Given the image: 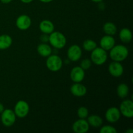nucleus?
I'll list each match as a JSON object with an SVG mask.
<instances>
[{
	"mask_svg": "<svg viewBox=\"0 0 133 133\" xmlns=\"http://www.w3.org/2000/svg\"><path fill=\"white\" fill-rule=\"evenodd\" d=\"M109 56L113 61L122 62L128 57L129 49L122 44L116 45L109 51Z\"/></svg>",
	"mask_w": 133,
	"mask_h": 133,
	"instance_id": "obj_1",
	"label": "nucleus"
},
{
	"mask_svg": "<svg viewBox=\"0 0 133 133\" xmlns=\"http://www.w3.org/2000/svg\"><path fill=\"white\" fill-rule=\"evenodd\" d=\"M49 42L55 49H61L65 47L67 40L63 33L54 31L49 35Z\"/></svg>",
	"mask_w": 133,
	"mask_h": 133,
	"instance_id": "obj_2",
	"label": "nucleus"
},
{
	"mask_svg": "<svg viewBox=\"0 0 133 133\" xmlns=\"http://www.w3.org/2000/svg\"><path fill=\"white\" fill-rule=\"evenodd\" d=\"M108 58L107 51L100 47H97L91 51L90 60L92 63L97 66H101L107 62Z\"/></svg>",
	"mask_w": 133,
	"mask_h": 133,
	"instance_id": "obj_3",
	"label": "nucleus"
},
{
	"mask_svg": "<svg viewBox=\"0 0 133 133\" xmlns=\"http://www.w3.org/2000/svg\"><path fill=\"white\" fill-rule=\"evenodd\" d=\"M45 64L48 70H50L51 71L57 72L62 68L63 61L58 55L52 53L51 55L47 57Z\"/></svg>",
	"mask_w": 133,
	"mask_h": 133,
	"instance_id": "obj_4",
	"label": "nucleus"
},
{
	"mask_svg": "<svg viewBox=\"0 0 133 133\" xmlns=\"http://www.w3.org/2000/svg\"><path fill=\"white\" fill-rule=\"evenodd\" d=\"M16 116L14 110L10 109H4L1 114V122L5 127H11L15 123Z\"/></svg>",
	"mask_w": 133,
	"mask_h": 133,
	"instance_id": "obj_5",
	"label": "nucleus"
},
{
	"mask_svg": "<svg viewBox=\"0 0 133 133\" xmlns=\"http://www.w3.org/2000/svg\"><path fill=\"white\" fill-rule=\"evenodd\" d=\"M29 105L24 100H19L14 106V112L16 117L19 118H24L29 112Z\"/></svg>",
	"mask_w": 133,
	"mask_h": 133,
	"instance_id": "obj_6",
	"label": "nucleus"
},
{
	"mask_svg": "<svg viewBox=\"0 0 133 133\" xmlns=\"http://www.w3.org/2000/svg\"><path fill=\"white\" fill-rule=\"evenodd\" d=\"M119 111L121 115L127 118L133 117V102L131 99H125L119 105Z\"/></svg>",
	"mask_w": 133,
	"mask_h": 133,
	"instance_id": "obj_7",
	"label": "nucleus"
},
{
	"mask_svg": "<svg viewBox=\"0 0 133 133\" xmlns=\"http://www.w3.org/2000/svg\"><path fill=\"white\" fill-rule=\"evenodd\" d=\"M83 51L79 45L74 44L68 49L67 57L71 62H77L79 61L82 57Z\"/></svg>",
	"mask_w": 133,
	"mask_h": 133,
	"instance_id": "obj_8",
	"label": "nucleus"
},
{
	"mask_svg": "<svg viewBox=\"0 0 133 133\" xmlns=\"http://www.w3.org/2000/svg\"><path fill=\"white\" fill-rule=\"evenodd\" d=\"M105 117L106 120L110 123H116L121 118V113L119 109L116 107H110L107 110Z\"/></svg>",
	"mask_w": 133,
	"mask_h": 133,
	"instance_id": "obj_9",
	"label": "nucleus"
},
{
	"mask_svg": "<svg viewBox=\"0 0 133 133\" xmlns=\"http://www.w3.org/2000/svg\"><path fill=\"white\" fill-rule=\"evenodd\" d=\"M109 72L112 77L116 78L120 77L123 74L124 68L121 62L112 61L109 65Z\"/></svg>",
	"mask_w": 133,
	"mask_h": 133,
	"instance_id": "obj_10",
	"label": "nucleus"
},
{
	"mask_svg": "<svg viewBox=\"0 0 133 133\" xmlns=\"http://www.w3.org/2000/svg\"><path fill=\"white\" fill-rule=\"evenodd\" d=\"M32 21L31 18L26 14L19 16L16 20V25L17 28L21 31H26L31 25Z\"/></svg>",
	"mask_w": 133,
	"mask_h": 133,
	"instance_id": "obj_11",
	"label": "nucleus"
},
{
	"mask_svg": "<svg viewBox=\"0 0 133 133\" xmlns=\"http://www.w3.org/2000/svg\"><path fill=\"white\" fill-rule=\"evenodd\" d=\"M90 125L86 119H80L75 121L72 125V130L75 133H87L89 131Z\"/></svg>",
	"mask_w": 133,
	"mask_h": 133,
	"instance_id": "obj_12",
	"label": "nucleus"
},
{
	"mask_svg": "<svg viewBox=\"0 0 133 133\" xmlns=\"http://www.w3.org/2000/svg\"><path fill=\"white\" fill-rule=\"evenodd\" d=\"M85 77V70L81 66L73 68L70 71V79L74 83H81Z\"/></svg>",
	"mask_w": 133,
	"mask_h": 133,
	"instance_id": "obj_13",
	"label": "nucleus"
},
{
	"mask_svg": "<svg viewBox=\"0 0 133 133\" xmlns=\"http://www.w3.org/2000/svg\"><path fill=\"white\" fill-rule=\"evenodd\" d=\"M116 41L113 36L110 35H105L101 38L99 41L100 48L104 50L109 51L115 45Z\"/></svg>",
	"mask_w": 133,
	"mask_h": 133,
	"instance_id": "obj_14",
	"label": "nucleus"
},
{
	"mask_svg": "<svg viewBox=\"0 0 133 133\" xmlns=\"http://www.w3.org/2000/svg\"><path fill=\"white\" fill-rule=\"evenodd\" d=\"M71 94L75 97H83L87 94V88L81 83H74L70 87Z\"/></svg>",
	"mask_w": 133,
	"mask_h": 133,
	"instance_id": "obj_15",
	"label": "nucleus"
},
{
	"mask_svg": "<svg viewBox=\"0 0 133 133\" xmlns=\"http://www.w3.org/2000/svg\"><path fill=\"white\" fill-rule=\"evenodd\" d=\"M39 29L42 33L49 35L55 31V25L49 19H44L39 24Z\"/></svg>",
	"mask_w": 133,
	"mask_h": 133,
	"instance_id": "obj_16",
	"label": "nucleus"
},
{
	"mask_svg": "<svg viewBox=\"0 0 133 133\" xmlns=\"http://www.w3.org/2000/svg\"><path fill=\"white\" fill-rule=\"evenodd\" d=\"M38 53L42 57H48L52 54L51 47L47 43H41L37 46Z\"/></svg>",
	"mask_w": 133,
	"mask_h": 133,
	"instance_id": "obj_17",
	"label": "nucleus"
},
{
	"mask_svg": "<svg viewBox=\"0 0 133 133\" xmlns=\"http://www.w3.org/2000/svg\"><path fill=\"white\" fill-rule=\"evenodd\" d=\"M87 122L90 126L94 128H99L103 123L102 118L98 115L93 114L87 117Z\"/></svg>",
	"mask_w": 133,
	"mask_h": 133,
	"instance_id": "obj_18",
	"label": "nucleus"
},
{
	"mask_svg": "<svg viewBox=\"0 0 133 133\" xmlns=\"http://www.w3.org/2000/svg\"><path fill=\"white\" fill-rule=\"evenodd\" d=\"M119 38L123 43L128 44L132 40V33L129 28H123L119 31Z\"/></svg>",
	"mask_w": 133,
	"mask_h": 133,
	"instance_id": "obj_19",
	"label": "nucleus"
},
{
	"mask_svg": "<svg viewBox=\"0 0 133 133\" xmlns=\"http://www.w3.org/2000/svg\"><path fill=\"white\" fill-rule=\"evenodd\" d=\"M12 44V38L9 35L3 34L0 35V50H5Z\"/></svg>",
	"mask_w": 133,
	"mask_h": 133,
	"instance_id": "obj_20",
	"label": "nucleus"
},
{
	"mask_svg": "<svg viewBox=\"0 0 133 133\" xmlns=\"http://www.w3.org/2000/svg\"><path fill=\"white\" fill-rule=\"evenodd\" d=\"M117 95L121 99H125L128 96L129 93V88L125 83H121L117 87Z\"/></svg>",
	"mask_w": 133,
	"mask_h": 133,
	"instance_id": "obj_21",
	"label": "nucleus"
},
{
	"mask_svg": "<svg viewBox=\"0 0 133 133\" xmlns=\"http://www.w3.org/2000/svg\"><path fill=\"white\" fill-rule=\"evenodd\" d=\"M104 32L107 35L114 36L117 32V27L112 22H106L103 27Z\"/></svg>",
	"mask_w": 133,
	"mask_h": 133,
	"instance_id": "obj_22",
	"label": "nucleus"
},
{
	"mask_svg": "<svg viewBox=\"0 0 133 133\" xmlns=\"http://www.w3.org/2000/svg\"><path fill=\"white\" fill-rule=\"evenodd\" d=\"M97 43L93 40L91 39H87L83 42V48L86 51L91 52L94 50L96 48H97Z\"/></svg>",
	"mask_w": 133,
	"mask_h": 133,
	"instance_id": "obj_23",
	"label": "nucleus"
},
{
	"mask_svg": "<svg viewBox=\"0 0 133 133\" xmlns=\"http://www.w3.org/2000/svg\"><path fill=\"white\" fill-rule=\"evenodd\" d=\"M88 109L85 107H80L77 110V116L80 119H87V117L88 116Z\"/></svg>",
	"mask_w": 133,
	"mask_h": 133,
	"instance_id": "obj_24",
	"label": "nucleus"
},
{
	"mask_svg": "<svg viewBox=\"0 0 133 133\" xmlns=\"http://www.w3.org/2000/svg\"><path fill=\"white\" fill-rule=\"evenodd\" d=\"M100 133H117V130L113 126L110 125L101 126L99 130Z\"/></svg>",
	"mask_w": 133,
	"mask_h": 133,
	"instance_id": "obj_25",
	"label": "nucleus"
},
{
	"mask_svg": "<svg viewBox=\"0 0 133 133\" xmlns=\"http://www.w3.org/2000/svg\"><path fill=\"white\" fill-rule=\"evenodd\" d=\"M92 61L89 58H84L82 60L80 63V66L84 70H87L92 66Z\"/></svg>",
	"mask_w": 133,
	"mask_h": 133,
	"instance_id": "obj_26",
	"label": "nucleus"
},
{
	"mask_svg": "<svg viewBox=\"0 0 133 133\" xmlns=\"http://www.w3.org/2000/svg\"><path fill=\"white\" fill-rule=\"evenodd\" d=\"M40 40L42 43H48L49 42V35L48 34L43 33L40 36Z\"/></svg>",
	"mask_w": 133,
	"mask_h": 133,
	"instance_id": "obj_27",
	"label": "nucleus"
},
{
	"mask_svg": "<svg viewBox=\"0 0 133 133\" xmlns=\"http://www.w3.org/2000/svg\"><path fill=\"white\" fill-rule=\"evenodd\" d=\"M12 1V0H0V1L3 4H9Z\"/></svg>",
	"mask_w": 133,
	"mask_h": 133,
	"instance_id": "obj_28",
	"label": "nucleus"
},
{
	"mask_svg": "<svg viewBox=\"0 0 133 133\" xmlns=\"http://www.w3.org/2000/svg\"><path fill=\"white\" fill-rule=\"evenodd\" d=\"M22 3L25 4H28V3H31V2L34 1V0H20Z\"/></svg>",
	"mask_w": 133,
	"mask_h": 133,
	"instance_id": "obj_29",
	"label": "nucleus"
},
{
	"mask_svg": "<svg viewBox=\"0 0 133 133\" xmlns=\"http://www.w3.org/2000/svg\"><path fill=\"white\" fill-rule=\"evenodd\" d=\"M4 109H5V107H4V105H3L1 103H0V114H1V112H2L4 110Z\"/></svg>",
	"mask_w": 133,
	"mask_h": 133,
	"instance_id": "obj_30",
	"label": "nucleus"
},
{
	"mask_svg": "<svg viewBox=\"0 0 133 133\" xmlns=\"http://www.w3.org/2000/svg\"><path fill=\"white\" fill-rule=\"evenodd\" d=\"M39 1L42 3H50L51 1H53V0H39Z\"/></svg>",
	"mask_w": 133,
	"mask_h": 133,
	"instance_id": "obj_31",
	"label": "nucleus"
},
{
	"mask_svg": "<svg viewBox=\"0 0 133 133\" xmlns=\"http://www.w3.org/2000/svg\"><path fill=\"white\" fill-rule=\"evenodd\" d=\"M125 132L126 133H133V130L132 129H129L127 130Z\"/></svg>",
	"mask_w": 133,
	"mask_h": 133,
	"instance_id": "obj_32",
	"label": "nucleus"
},
{
	"mask_svg": "<svg viewBox=\"0 0 133 133\" xmlns=\"http://www.w3.org/2000/svg\"><path fill=\"white\" fill-rule=\"evenodd\" d=\"M91 1H93V2H94V3H98L103 1V0H91Z\"/></svg>",
	"mask_w": 133,
	"mask_h": 133,
	"instance_id": "obj_33",
	"label": "nucleus"
}]
</instances>
